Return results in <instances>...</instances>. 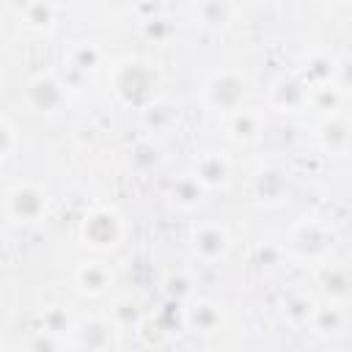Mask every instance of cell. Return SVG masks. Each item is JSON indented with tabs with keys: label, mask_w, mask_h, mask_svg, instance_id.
Returning a JSON list of instances; mask_svg holds the SVG:
<instances>
[{
	"label": "cell",
	"mask_w": 352,
	"mask_h": 352,
	"mask_svg": "<svg viewBox=\"0 0 352 352\" xmlns=\"http://www.w3.org/2000/svg\"><path fill=\"white\" fill-rule=\"evenodd\" d=\"M157 82H160V77H157L154 66L146 60H126V63H118L113 72V91L126 104L151 102Z\"/></svg>",
	"instance_id": "6da1fadb"
},
{
	"label": "cell",
	"mask_w": 352,
	"mask_h": 352,
	"mask_svg": "<svg viewBox=\"0 0 352 352\" xmlns=\"http://www.w3.org/2000/svg\"><path fill=\"white\" fill-rule=\"evenodd\" d=\"M248 94V80L242 72H234V69H223V72H214L206 82H204V104L209 110H223V113H234L239 110L242 99Z\"/></svg>",
	"instance_id": "7a4b0ae2"
},
{
	"label": "cell",
	"mask_w": 352,
	"mask_h": 352,
	"mask_svg": "<svg viewBox=\"0 0 352 352\" xmlns=\"http://www.w3.org/2000/svg\"><path fill=\"white\" fill-rule=\"evenodd\" d=\"M47 212V192L33 182H19L6 192V217L14 226L38 223Z\"/></svg>",
	"instance_id": "3957f363"
},
{
	"label": "cell",
	"mask_w": 352,
	"mask_h": 352,
	"mask_svg": "<svg viewBox=\"0 0 352 352\" xmlns=\"http://www.w3.org/2000/svg\"><path fill=\"white\" fill-rule=\"evenodd\" d=\"M80 236L94 250H113L121 242V236H124V223H121V217L113 209L96 206V209H91L82 217Z\"/></svg>",
	"instance_id": "277c9868"
},
{
	"label": "cell",
	"mask_w": 352,
	"mask_h": 352,
	"mask_svg": "<svg viewBox=\"0 0 352 352\" xmlns=\"http://www.w3.org/2000/svg\"><path fill=\"white\" fill-rule=\"evenodd\" d=\"M28 102L33 110L38 113H58L63 104H66V82L47 72V74H36L30 82H28Z\"/></svg>",
	"instance_id": "5b68a950"
},
{
	"label": "cell",
	"mask_w": 352,
	"mask_h": 352,
	"mask_svg": "<svg viewBox=\"0 0 352 352\" xmlns=\"http://www.w3.org/2000/svg\"><path fill=\"white\" fill-rule=\"evenodd\" d=\"M190 245H192V253L206 261V264H214L220 258H226V253L231 250V236L223 226L217 223H201L192 228V236H190Z\"/></svg>",
	"instance_id": "8992f818"
},
{
	"label": "cell",
	"mask_w": 352,
	"mask_h": 352,
	"mask_svg": "<svg viewBox=\"0 0 352 352\" xmlns=\"http://www.w3.org/2000/svg\"><path fill=\"white\" fill-rule=\"evenodd\" d=\"M118 324H113L110 319H102V316H88L82 319L72 333L77 336V346H88V349H104V346H113L116 344V330Z\"/></svg>",
	"instance_id": "52a82bcc"
},
{
	"label": "cell",
	"mask_w": 352,
	"mask_h": 352,
	"mask_svg": "<svg viewBox=\"0 0 352 352\" xmlns=\"http://www.w3.org/2000/svg\"><path fill=\"white\" fill-rule=\"evenodd\" d=\"M308 85L302 80H292V77H280L272 82L270 88V104L275 110H283V113H294L300 107L308 104Z\"/></svg>",
	"instance_id": "ba28073f"
},
{
	"label": "cell",
	"mask_w": 352,
	"mask_h": 352,
	"mask_svg": "<svg viewBox=\"0 0 352 352\" xmlns=\"http://www.w3.org/2000/svg\"><path fill=\"white\" fill-rule=\"evenodd\" d=\"M289 192V182H286V173L278 170V168H261L256 176H253V195L261 201V204H278L283 201Z\"/></svg>",
	"instance_id": "9c48e42d"
},
{
	"label": "cell",
	"mask_w": 352,
	"mask_h": 352,
	"mask_svg": "<svg viewBox=\"0 0 352 352\" xmlns=\"http://www.w3.org/2000/svg\"><path fill=\"white\" fill-rule=\"evenodd\" d=\"M74 283L80 286V292L85 294H104L107 286L113 283V272L107 270V264L102 261H82L74 270Z\"/></svg>",
	"instance_id": "30bf717a"
},
{
	"label": "cell",
	"mask_w": 352,
	"mask_h": 352,
	"mask_svg": "<svg viewBox=\"0 0 352 352\" xmlns=\"http://www.w3.org/2000/svg\"><path fill=\"white\" fill-rule=\"evenodd\" d=\"M352 143V126L344 118L330 116L322 126H319V146L330 154H344Z\"/></svg>",
	"instance_id": "8fae6325"
},
{
	"label": "cell",
	"mask_w": 352,
	"mask_h": 352,
	"mask_svg": "<svg viewBox=\"0 0 352 352\" xmlns=\"http://www.w3.org/2000/svg\"><path fill=\"white\" fill-rule=\"evenodd\" d=\"M333 77H338V60H333V58L324 55V52L308 55V60H305V66H302V82H305L308 88L327 85Z\"/></svg>",
	"instance_id": "7c38bea8"
},
{
	"label": "cell",
	"mask_w": 352,
	"mask_h": 352,
	"mask_svg": "<svg viewBox=\"0 0 352 352\" xmlns=\"http://www.w3.org/2000/svg\"><path fill=\"white\" fill-rule=\"evenodd\" d=\"M228 170H231L228 160L223 154H217V151H206L195 162V176L201 179L204 187H220L228 179Z\"/></svg>",
	"instance_id": "4fadbf2b"
},
{
	"label": "cell",
	"mask_w": 352,
	"mask_h": 352,
	"mask_svg": "<svg viewBox=\"0 0 352 352\" xmlns=\"http://www.w3.org/2000/svg\"><path fill=\"white\" fill-rule=\"evenodd\" d=\"M292 245L302 253V256H322L327 248H330V234L319 226V223H305V226H300L297 231H294V239H292Z\"/></svg>",
	"instance_id": "5bb4252c"
},
{
	"label": "cell",
	"mask_w": 352,
	"mask_h": 352,
	"mask_svg": "<svg viewBox=\"0 0 352 352\" xmlns=\"http://www.w3.org/2000/svg\"><path fill=\"white\" fill-rule=\"evenodd\" d=\"M261 135V118L253 110H234L228 116V138L236 143H250Z\"/></svg>",
	"instance_id": "9a60e30c"
},
{
	"label": "cell",
	"mask_w": 352,
	"mask_h": 352,
	"mask_svg": "<svg viewBox=\"0 0 352 352\" xmlns=\"http://www.w3.org/2000/svg\"><path fill=\"white\" fill-rule=\"evenodd\" d=\"M204 184L195 173L190 176H179L173 184H170V201L179 206V209H195L201 204V195H204Z\"/></svg>",
	"instance_id": "2e32d148"
},
{
	"label": "cell",
	"mask_w": 352,
	"mask_h": 352,
	"mask_svg": "<svg viewBox=\"0 0 352 352\" xmlns=\"http://www.w3.org/2000/svg\"><path fill=\"white\" fill-rule=\"evenodd\" d=\"M19 22L30 30H47L55 22V6L50 0H28L19 8Z\"/></svg>",
	"instance_id": "e0dca14e"
},
{
	"label": "cell",
	"mask_w": 352,
	"mask_h": 352,
	"mask_svg": "<svg viewBox=\"0 0 352 352\" xmlns=\"http://www.w3.org/2000/svg\"><path fill=\"white\" fill-rule=\"evenodd\" d=\"M195 19L204 28L217 30L231 19V6H228V0H198L195 3Z\"/></svg>",
	"instance_id": "ac0fdd59"
},
{
	"label": "cell",
	"mask_w": 352,
	"mask_h": 352,
	"mask_svg": "<svg viewBox=\"0 0 352 352\" xmlns=\"http://www.w3.org/2000/svg\"><path fill=\"white\" fill-rule=\"evenodd\" d=\"M187 324L192 330H201V333H214L217 324H220V311L217 305L212 302H195L190 311H187Z\"/></svg>",
	"instance_id": "d6986e66"
},
{
	"label": "cell",
	"mask_w": 352,
	"mask_h": 352,
	"mask_svg": "<svg viewBox=\"0 0 352 352\" xmlns=\"http://www.w3.org/2000/svg\"><path fill=\"white\" fill-rule=\"evenodd\" d=\"M311 324H314V333H319V336H338L344 330V314L336 305L316 308L311 316Z\"/></svg>",
	"instance_id": "ffe728a7"
},
{
	"label": "cell",
	"mask_w": 352,
	"mask_h": 352,
	"mask_svg": "<svg viewBox=\"0 0 352 352\" xmlns=\"http://www.w3.org/2000/svg\"><path fill=\"white\" fill-rule=\"evenodd\" d=\"M66 60H69V66L72 69H77V72H82V74H88L96 63H99V50L94 47V44H74L72 50H69V55H66Z\"/></svg>",
	"instance_id": "44dd1931"
},
{
	"label": "cell",
	"mask_w": 352,
	"mask_h": 352,
	"mask_svg": "<svg viewBox=\"0 0 352 352\" xmlns=\"http://www.w3.org/2000/svg\"><path fill=\"white\" fill-rule=\"evenodd\" d=\"M322 286H324V292H327L330 297H336V300H344V297L352 292L349 275H346L344 270H338V267H327V270L322 272Z\"/></svg>",
	"instance_id": "7402d4cb"
},
{
	"label": "cell",
	"mask_w": 352,
	"mask_h": 352,
	"mask_svg": "<svg viewBox=\"0 0 352 352\" xmlns=\"http://www.w3.org/2000/svg\"><path fill=\"white\" fill-rule=\"evenodd\" d=\"M308 102H311L316 110H322V113H333V110L338 107V102H341V91H338L333 82L316 85V88L308 91Z\"/></svg>",
	"instance_id": "603a6c76"
},
{
	"label": "cell",
	"mask_w": 352,
	"mask_h": 352,
	"mask_svg": "<svg viewBox=\"0 0 352 352\" xmlns=\"http://www.w3.org/2000/svg\"><path fill=\"white\" fill-rule=\"evenodd\" d=\"M314 311H316V305H314L311 297H305V294H294V297L286 300V316H289L292 322H311Z\"/></svg>",
	"instance_id": "cb8c5ba5"
},
{
	"label": "cell",
	"mask_w": 352,
	"mask_h": 352,
	"mask_svg": "<svg viewBox=\"0 0 352 352\" xmlns=\"http://www.w3.org/2000/svg\"><path fill=\"white\" fill-rule=\"evenodd\" d=\"M44 330L50 333V336H60V333H66V330H72V322H69V316L58 308V305H52V308H47L44 311Z\"/></svg>",
	"instance_id": "d4e9b609"
},
{
	"label": "cell",
	"mask_w": 352,
	"mask_h": 352,
	"mask_svg": "<svg viewBox=\"0 0 352 352\" xmlns=\"http://www.w3.org/2000/svg\"><path fill=\"white\" fill-rule=\"evenodd\" d=\"M143 33H146L148 38H154V41H168L170 33H173V25H170V19H165V16H148V19L143 22Z\"/></svg>",
	"instance_id": "484cf974"
},
{
	"label": "cell",
	"mask_w": 352,
	"mask_h": 352,
	"mask_svg": "<svg viewBox=\"0 0 352 352\" xmlns=\"http://www.w3.org/2000/svg\"><path fill=\"white\" fill-rule=\"evenodd\" d=\"M143 113H146V124L154 126V129H162L168 121H173L170 107H168V104H160V102H148Z\"/></svg>",
	"instance_id": "4316f807"
},
{
	"label": "cell",
	"mask_w": 352,
	"mask_h": 352,
	"mask_svg": "<svg viewBox=\"0 0 352 352\" xmlns=\"http://www.w3.org/2000/svg\"><path fill=\"white\" fill-rule=\"evenodd\" d=\"M132 162H135L138 168L154 165V162H157V148H154L151 143H138L135 151H132Z\"/></svg>",
	"instance_id": "83f0119b"
},
{
	"label": "cell",
	"mask_w": 352,
	"mask_h": 352,
	"mask_svg": "<svg viewBox=\"0 0 352 352\" xmlns=\"http://www.w3.org/2000/svg\"><path fill=\"white\" fill-rule=\"evenodd\" d=\"M113 316H116V324H132V322H138V311H135V305L129 300H121L116 305Z\"/></svg>",
	"instance_id": "f1b7e54d"
},
{
	"label": "cell",
	"mask_w": 352,
	"mask_h": 352,
	"mask_svg": "<svg viewBox=\"0 0 352 352\" xmlns=\"http://www.w3.org/2000/svg\"><path fill=\"white\" fill-rule=\"evenodd\" d=\"M170 294H176V297H182V294H187L190 292V280L184 278V275H173L170 280H168V286H165Z\"/></svg>",
	"instance_id": "f546056e"
},
{
	"label": "cell",
	"mask_w": 352,
	"mask_h": 352,
	"mask_svg": "<svg viewBox=\"0 0 352 352\" xmlns=\"http://www.w3.org/2000/svg\"><path fill=\"white\" fill-rule=\"evenodd\" d=\"M3 138H6V146H3V157L8 160V157L14 154V124H11V121H6V124H3Z\"/></svg>",
	"instance_id": "4dcf8cb0"
},
{
	"label": "cell",
	"mask_w": 352,
	"mask_h": 352,
	"mask_svg": "<svg viewBox=\"0 0 352 352\" xmlns=\"http://www.w3.org/2000/svg\"><path fill=\"white\" fill-rule=\"evenodd\" d=\"M338 82L352 88V58H346V60L338 63Z\"/></svg>",
	"instance_id": "1f68e13d"
},
{
	"label": "cell",
	"mask_w": 352,
	"mask_h": 352,
	"mask_svg": "<svg viewBox=\"0 0 352 352\" xmlns=\"http://www.w3.org/2000/svg\"><path fill=\"white\" fill-rule=\"evenodd\" d=\"M333 3H346V0H333Z\"/></svg>",
	"instance_id": "d6a6232c"
}]
</instances>
